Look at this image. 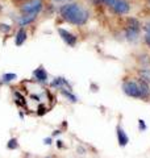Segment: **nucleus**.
<instances>
[{"mask_svg": "<svg viewBox=\"0 0 150 158\" xmlns=\"http://www.w3.org/2000/svg\"><path fill=\"white\" fill-rule=\"evenodd\" d=\"M124 27L127 28H131V29H137V31H141V21L137 19V17H133V16H128L127 19H125V24Z\"/></svg>", "mask_w": 150, "mask_h": 158, "instance_id": "14", "label": "nucleus"}, {"mask_svg": "<svg viewBox=\"0 0 150 158\" xmlns=\"http://www.w3.org/2000/svg\"><path fill=\"white\" fill-rule=\"evenodd\" d=\"M121 90L127 96L133 99H141V91L137 82V78H127L123 79L121 83Z\"/></svg>", "mask_w": 150, "mask_h": 158, "instance_id": "2", "label": "nucleus"}, {"mask_svg": "<svg viewBox=\"0 0 150 158\" xmlns=\"http://www.w3.org/2000/svg\"><path fill=\"white\" fill-rule=\"evenodd\" d=\"M137 82L140 86V91H141V99L142 100H149L150 99V85L145 81H142V79H140L138 77H137Z\"/></svg>", "mask_w": 150, "mask_h": 158, "instance_id": "9", "label": "nucleus"}, {"mask_svg": "<svg viewBox=\"0 0 150 158\" xmlns=\"http://www.w3.org/2000/svg\"><path fill=\"white\" fill-rule=\"evenodd\" d=\"M37 17H38V15H20L19 19H17V25L20 28L29 27L36 21Z\"/></svg>", "mask_w": 150, "mask_h": 158, "instance_id": "7", "label": "nucleus"}, {"mask_svg": "<svg viewBox=\"0 0 150 158\" xmlns=\"http://www.w3.org/2000/svg\"><path fill=\"white\" fill-rule=\"evenodd\" d=\"M116 137H117L119 146L125 148L129 144V136L125 133V131H124V128L121 127V124H117V127H116Z\"/></svg>", "mask_w": 150, "mask_h": 158, "instance_id": "6", "label": "nucleus"}, {"mask_svg": "<svg viewBox=\"0 0 150 158\" xmlns=\"http://www.w3.org/2000/svg\"><path fill=\"white\" fill-rule=\"evenodd\" d=\"M50 86L54 87V88H57V90H61V88H69V90H71V91H73V88H71V86L69 85V82H67L65 78H62V77L54 78V79H53V82L50 83Z\"/></svg>", "mask_w": 150, "mask_h": 158, "instance_id": "11", "label": "nucleus"}, {"mask_svg": "<svg viewBox=\"0 0 150 158\" xmlns=\"http://www.w3.org/2000/svg\"><path fill=\"white\" fill-rule=\"evenodd\" d=\"M57 146H59V148H62V141H57Z\"/></svg>", "mask_w": 150, "mask_h": 158, "instance_id": "27", "label": "nucleus"}, {"mask_svg": "<svg viewBox=\"0 0 150 158\" xmlns=\"http://www.w3.org/2000/svg\"><path fill=\"white\" fill-rule=\"evenodd\" d=\"M146 3L149 4V6H150V0H146Z\"/></svg>", "mask_w": 150, "mask_h": 158, "instance_id": "28", "label": "nucleus"}, {"mask_svg": "<svg viewBox=\"0 0 150 158\" xmlns=\"http://www.w3.org/2000/svg\"><path fill=\"white\" fill-rule=\"evenodd\" d=\"M46 158H50V157H46Z\"/></svg>", "mask_w": 150, "mask_h": 158, "instance_id": "29", "label": "nucleus"}, {"mask_svg": "<svg viewBox=\"0 0 150 158\" xmlns=\"http://www.w3.org/2000/svg\"><path fill=\"white\" fill-rule=\"evenodd\" d=\"M53 4H56V6H63V4H67V3H73V2H75V0H50Z\"/></svg>", "mask_w": 150, "mask_h": 158, "instance_id": "22", "label": "nucleus"}, {"mask_svg": "<svg viewBox=\"0 0 150 158\" xmlns=\"http://www.w3.org/2000/svg\"><path fill=\"white\" fill-rule=\"evenodd\" d=\"M136 74L140 79H142L150 85V67H138L136 70Z\"/></svg>", "mask_w": 150, "mask_h": 158, "instance_id": "15", "label": "nucleus"}, {"mask_svg": "<svg viewBox=\"0 0 150 158\" xmlns=\"http://www.w3.org/2000/svg\"><path fill=\"white\" fill-rule=\"evenodd\" d=\"M33 77L38 83H45L48 82V73L44 69V66H38L36 70L33 71Z\"/></svg>", "mask_w": 150, "mask_h": 158, "instance_id": "13", "label": "nucleus"}, {"mask_svg": "<svg viewBox=\"0 0 150 158\" xmlns=\"http://www.w3.org/2000/svg\"><path fill=\"white\" fill-rule=\"evenodd\" d=\"M95 2H96L98 4H102V6L109 8V7H111L115 2H116V0H95Z\"/></svg>", "mask_w": 150, "mask_h": 158, "instance_id": "21", "label": "nucleus"}, {"mask_svg": "<svg viewBox=\"0 0 150 158\" xmlns=\"http://www.w3.org/2000/svg\"><path fill=\"white\" fill-rule=\"evenodd\" d=\"M59 92H61V95H63L67 100H70L71 103H78V98H77V95H74L71 90H69V88H61Z\"/></svg>", "mask_w": 150, "mask_h": 158, "instance_id": "16", "label": "nucleus"}, {"mask_svg": "<svg viewBox=\"0 0 150 158\" xmlns=\"http://www.w3.org/2000/svg\"><path fill=\"white\" fill-rule=\"evenodd\" d=\"M148 129V127H146V124H145V121L142 120V118H140L138 120V131L140 132H145Z\"/></svg>", "mask_w": 150, "mask_h": 158, "instance_id": "23", "label": "nucleus"}, {"mask_svg": "<svg viewBox=\"0 0 150 158\" xmlns=\"http://www.w3.org/2000/svg\"><path fill=\"white\" fill-rule=\"evenodd\" d=\"M12 2H13L15 4H19V6H20V4L24 3V2H27V0H12Z\"/></svg>", "mask_w": 150, "mask_h": 158, "instance_id": "25", "label": "nucleus"}, {"mask_svg": "<svg viewBox=\"0 0 150 158\" xmlns=\"http://www.w3.org/2000/svg\"><path fill=\"white\" fill-rule=\"evenodd\" d=\"M12 31V27L9 24H6V23H0V33H9Z\"/></svg>", "mask_w": 150, "mask_h": 158, "instance_id": "20", "label": "nucleus"}, {"mask_svg": "<svg viewBox=\"0 0 150 158\" xmlns=\"http://www.w3.org/2000/svg\"><path fill=\"white\" fill-rule=\"evenodd\" d=\"M44 7V0H27L19 6V12L20 15H40Z\"/></svg>", "mask_w": 150, "mask_h": 158, "instance_id": "3", "label": "nucleus"}, {"mask_svg": "<svg viewBox=\"0 0 150 158\" xmlns=\"http://www.w3.org/2000/svg\"><path fill=\"white\" fill-rule=\"evenodd\" d=\"M140 36H141V31L124 27V37H125V40H127L128 42H136V41H138Z\"/></svg>", "mask_w": 150, "mask_h": 158, "instance_id": "8", "label": "nucleus"}, {"mask_svg": "<svg viewBox=\"0 0 150 158\" xmlns=\"http://www.w3.org/2000/svg\"><path fill=\"white\" fill-rule=\"evenodd\" d=\"M132 6L128 0H116L111 7H109V11L116 16H127V15L131 12Z\"/></svg>", "mask_w": 150, "mask_h": 158, "instance_id": "4", "label": "nucleus"}, {"mask_svg": "<svg viewBox=\"0 0 150 158\" xmlns=\"http://www.w3.org/2000/svg\"><path fill=\"white\" fill-rule=\"evenodd\" d=\"M27 40H28V32L25 31V28H19V31L15 34V45L23 46Z\"/></svg>", "mask_w": 150, "mask_h": 158, "instance_id": "10", "label": "nucleus"}, {"mask_svg": "<svg viewBox=\"0 0 150 158\" xmlns=\"http://www.w3.org/2000/svg\"><path fill=\"white\" fill-rule=\"evenodd\" d=\"M7 148H8L9 150H16V149H19V141H17V138L16 137H12L11 140L7 142Z\"/></svg>", "mask_w": 150, "mask_h": 158, "instance_id": "19", "label": "nucleus"}, {"mask_svg": "<svg viewBox=\"0 0 150 158\" xmlns=\"http://www.w3.org/2000/svg\"><path fill=\"white\" fill-rule=\"evenodd\" d=\"M144 31H145V34H144V42L149 49H150V23L146 24L144 27Z\"/></svg>", "mask_w": 150, "mask_h": 158, "instance_id": "18", "label": "nucleus"}, {"mask_svg": "<svg viewBox=\"0 0 150 158\" xmlns=\"http://www.w3.org/2000/svg\"><path fill=\"white\" fill-rule=\"evenodd\" d=\"M58 34H59V37L62 38V41L66 44L67 46H70V48H75V46H77L78 37L75 36L74 33L69 32V31H66V29H63V28H58Z\"/></svg>", "mask_w": 150, "mask_h": 158, "instance_id": "5", "label": "nucleus"}, {"mask_svg": "<svg viewBox=\"0 0 150 158\" xmlns=\"http://www.w3.org/2000/svg\"><path fill=\"white\" fill-rule=\"evenodd\" d=\"M16 79H17V75L15 73H6L2 75V83L3 85H8V83L16 81Z\"/></svg>", "mask_w": 150, "mask_h": 158, "instance_id": "17", "label": "nucleus"}, {"mask_svg": "<svg viewBox=\"0 0 150 158\" xmlns=\"http://www.w3.org/2000/svg\"><path fill=\"white\" fill-rule=\"evenodd\" d=\"M134 59L140 67H150V56L148 53H138Z\"/></svg>", "mask_w": 150, "mask_h": 158, "instance_id": "12", "label": "nucleus"}, {"mask_svg": "<svg viewBox=\"0 0 150 158\" xmlns=\"http://www.w3.org/2000/svg\"><path fill=\"white\" fill-rule=\"evenodd\" d=\"M59 16L65 23L75 27H84L90 21V11L81 3L73 2L59 7Z\"/></svg>", "mask_w": 150, "mask_h": 158, "instance_id": "1", "label": "nucleus"}, {"mask_svg": "<svg viewBox=\"0 0 150 158\" xmlns=\"http://www.w3.org/2000/svg\"><path fill=\"white\" fill-rule=\"evenodd\" d=\"M37 115H40V116H42V115H45V113H46L48 112V108L46 107H45L44 104H40V107L37 108Z\"/></svg>", "mask_w": 150, "mask_h": 158, "instance_id": "24", "label": "nucleus"}, {"mask_svg": "<svg viewBox=\"0 0 150 158\" xmlns=\"http://www.w3.org/2000/svg\"><path fill=\"white\" fill-rule=\"evenodd\" d=\"M45 144H46V145H50V144H52V138H45Z\"/></svg>", "mask_w": 150, "mask_h": 158, "instance_id": "26", "label": "nucleus"}]
</instances>
